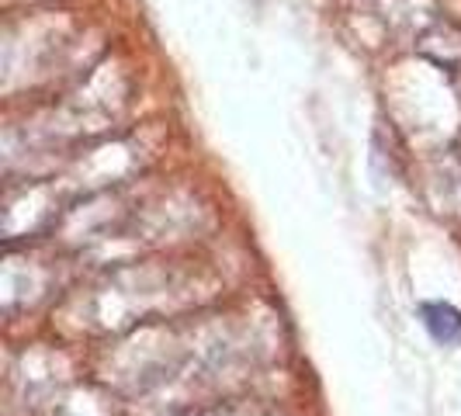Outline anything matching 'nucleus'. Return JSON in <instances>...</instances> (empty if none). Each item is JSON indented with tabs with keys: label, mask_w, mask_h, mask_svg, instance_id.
Listing matches in <instances>:
<instances>
[{
	"label": "nucleus",
	"mask_w": 461,
	"mask_h": 416,
	"mask_svg": "<svg viewBox=\"0 0 461 416\" xmlns=\"http://www.w3.org/2000/svg\"><path fill=\"white\" fill-rule=\"evenodd\" d=\"M420 312H423V323H427L430 337H434L438 344H461V312L455 305L427 302Z\"/></svg>",
	"instance_id": "obj_1"
}]
</instances>
